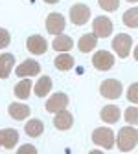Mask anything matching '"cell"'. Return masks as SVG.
I'll list each match as a JSON object with an SVG mask.
<instances>
[{
	"instance_id": "obj_1",
	"label": "cell",
	"mask_w": 138,
	"mask_h": 154,
	"mask_svg": "<svg viewBox=\"0 0 138 154\" xmlns=\"http://www.w3.org/2000/svg\"><path fill=\"white\" fill-rule=\"evenodd\" d=\"M138 143V132L133 127H124L120 132H118L116 138V145L122 152H131Z\"/></svg>"
},
{
	"instance_id": "obj_2",
	"label": "cell",
	"mask_w": 138,
	"mask_h": 154,
	"mask_svg": "<svg viewBox=\"0 0 138 154\" xmlns=\"http://www.w3.org/2000/svg\"><path fill=\"white\" fill-rule=\"evenodd\" d=\"M131 46H133V38L127 33L116 35L114 41H112V50L118 53V57H122V59H125V57L131 53Z\"/></svg>"
},
{
	"instance_id": "obj_3",
	"label": "cell",
	"mask_w": 138,
	"mask_h": 154,
	"mask_svg": "<svg viewBox=\"0 0 138 154\" xmlns=\"http://www.w3.org/2000/svg\"><path fill=\"white\" fill-rule=\"evenodd\" d=\"M92 141H94L96 145L103 147V149H111V147L114 145V134H112L111 128L100 127V128H96V130L92 132Z\"/></svg>"
},
{
	"instance_id": "obj_4",
	"label": "cell",
	"mask_w": 138,
	"mask_h": 154,
	"mask_svg": "<svg viewBox=\"0 0 138 154\" xmlns=\"http://www.w3.org/2000/svg\"><path fill=\"white\" fill-rule=\"evenodd\" d=\"M100 94L107 99H118L122 95V83L116 79H105L100 85Z\"/></svg>"
},
{
	"instance_id": "obj_5",
	"label": "cell",
	"mask_w": 138,
	"mask_h": 154,
	"mask_svg": "<svg viewBox=\"0 0 138 154\" xmlns=\"http://www.w3.org/2000/svg\"><path fill=\"white\" fill-rule=\"evenodd\" d=\"M92 35L96 38H107L112 33V22L109 20L107 17H98L94 18V24H92Z\"/></svg>"
},
{
	"instance_id": "obj_6",
	"label": "cell",
	"mask_w": 138,
	"mask_h": 154,
	"mask_svg": "<svg viewBox=\"0 0 138 154\" xmlns=\"http://www.w3.org/2000/svg\"><path fill=\"white\" fill-rule=\"evenodd\" d=\"M92 64H94V68L101 70V72L111 70V68L114 66V57H112L107 50H100V51L94 53V57H92Z\"/></svg>"
},
{
	"instance_id": "obj_7",
	"label": "cell",
	"mask_w": 138,
	"mask_h": 154,
	"mask_svg": "<svg viewBox=\"0 0 138 154\" xmlns=\"http://www.w3.org/2000/svg\"><path fill=\"white\" fill-rule=\"evenodd\" d=\"M88 18H90V9H88V6H85V4H75V6H72V9H70V20H72L74 24L83 26Z\"/></svg>"
},
{
	"instance_id": "obj_8",
	"label": "cell",
	"mask_w": 138,
	"mask_h": 154,
	"mask_svg": "<svg viewBox=\"0 0 138 154\" xmlns=\"http://www.w3.org/2000/svg\"><path fill=\"white\" fill-rule=\"evenodd\" d=\"M66 22H65V17L59 15V13H50L48 18H46V29L48 33L52 35H61L63 29H65Z\"/></svg>"
},
{
	"instance_id": "obj_9",
	"label": "cell",
	"mask_w": 138,
	"mask_h": 154,
	"mask_svg": "<svg viewBox=\"0 0 138 154\" xmlns=\"http://www.w3.org/2000/svg\"><path fill=\"white\" fill-rule=\"evenodd\" d=\"M46 110L48 112H59V110H65L66 106H68V95L66 94H63V92H57V94H53L52 97L46 101Z\"/></svg>"
},
{
	"instance_id": "obj_10",
	"label": "cell",
	"mask_w": 138,
	"mask_h": 154,
	"mask_svg": "<svg viewBox=\"0 0 138 154\" xmlns=\"http://www.w3.org/2000/svg\"><path fill=\"white\" fill-rule=\"evenodd\" d=\"M26 46H28V51L33 53V55H43V53L48 50L46 38L41 37V35H31V37H28Z\"/></svg>"
},
{
	"instance_id": "obj_11",
	"label": "cell",
	"mask_w": 138,
	"mask_h": 154,
	"mask_svg": "<svg viewBox=\"0 0 138 154\" xmlns=\"http://www.w3.org/2000/svg\"><path fill=\"white\" fill-rule=\"evenodd\" d=\"M72 123H74V116L70 112H66V108L55 112V118H53L55 128H59V130H68L72 127Z\"/></svg>"
},
{
	"instance_id": "obj_12",
	"label": "cell",
	"mask_w": 138,
	"mask_h": 154,
	"mask_svg": "<svg viewBox=\"0 0 138 154\" xmlns=\"http://www.w3.org/2000/svg\"><path fill=\"white\" fill-rule=\"evenodd\" d=\"M39 72H41V64H39L37 61H31V59L24 61L17 68V75L18 77H31V75H37Z\"/></svg>"
},
{
	"instance_id": "obj_13",
	"label": "cell",
	"mask_w": 138,
	"mask_h": 154,
	"mask_svg": "<svg viewBox=\"0 0 138 154\" xmlns=\"http://www.w3.org/2000/svg\"><path fill=\"white\" fill-rule=\"evenodd\" d=\"M52 48L55 50V51H70L72 48H74V41L68 37V35H55V38H53V42H52Z\"/></svg>"
},
{
	"instance_id": "obj_14",
	"label": "cell",
	"mask_w": 138,
	"mask_h": 154,
	"mask_svg": "<svg viewBox=\"0 0 138 154\" xmlns=\"http://www.w3.org/2000/svg\"><path fill=\"white\" fill-rule=\"evenodd\" d=\"M100 118H101L105 123L112 125V123H116L118 119H120V108H118L116 105H107V106H103V108H101Z\"/></svg>"
},
{
	"instance_id": "obj_15",
	"label": "cell",
	"mask_w": 138,
	"mask_h": 154,
	"mask_svg": "<svg viewBox=\"0 0 138 154\" xmlns=\"http://www.w3.org/2000/svg\"><path fill=\"white\" fill-rule=\"evenodd\" d=\"M15 66V57L11 53H2L0 55V77L2 79H8L11 70Z\"/></svg>"
},
{
	"instance_id": "obj_16",
	"label": "cell",
	"mask_w": 138,
	"mask_h": 154,
	"mask_svg": "<svg viewBox=\"0 0 138 154\" xmlns=\"http://www.w3.org/2000/svg\"><path fill=\"white\" fill-rule=\"evenodd\" d=\"M8 110H9V116H11L13 119H17V121L26 119L28 116H30V106L24 105V103H11Z\"/></svg>"
},
{
	"instance_id": "obj_17",
	"label": "cell",
	"mask_w": 138,
	"mask_h": 154,
	"mask_svg": "<svg viewBox=\"0 0 138 154\" xmlns=\"http://www.w3.org/2000/svg\"><path fill=\"white\" fill-rule=\"evenodd\" d=\"M53 63H55V68H57V70H61V72H68V70H72V68H74V57L63 51V53H59L55 59H53Z\"/></svg>"
},
{
	"instance_id": "obj_18",
	"label": "cell",
	"mask_w": 138,
	"mask_h": 154,
	"mask_svg": "<svg viewBox=\"0 0 138 154\" xmlns=\"http://www.w3.org/2000/svg\"><path fill=\"white\" fill-rule=\"evenodd\" d=\"M17 141H18V132H17L15 128H6V130H2V147H4L6 150L13 149V147L17 145Z\"/></svg>"
},
{
	"instance_id": "obj_19",
	"label": "cell",
	"mask_w": 138,
	"mask_h": 154,
	"mask_svg": "<svg viewBox=\"0 0 138 154\" xmlns=\"http://www.w3.org/2000/svg\"><path fill=\"white\" fill-rule=\"evenodd\" d=\"M31 88H33V85H31V81L26 77V79H22L21 83L15 85V95H17L18 99H28L30 94H31Z\"/></svg>"
},
{
	"instance_id": "obj_20",
	"label": "cell",
	"mask_w": 138,
	"mask_h": 154,
	"mask_svg": "<svg viewBox=\"0 0 138 154\" xmlns=\"http://www.w3.org/2000/svg\"><path fill=\"white\" fill-rule=\"evenodd\" d=\"M43 130H44V125H43L41 119H31V121H28L26 127H24V132L28 134L30 138H39V136L43 134Z\"/></svg>"
},
{
	"instance_id": "obj_21",
	"label": "cell",
	"mask_w": 138,
	"mask_h": 154,
	"mask_svg": "<svg viewBox=\"0 0 138 154\" xmlns=\"http://www.w3.org/2000/svg\"><path fill=\"white\" fill-rule=\"evenodd\" d=\"M50 88H52V79L48 75H43L35 85V95L37 97H44V95L50 94Z\"/></svg>"
},
{
	"instance_id": "obj_22",
	"label": "cell",
	"mask_w": 138,
	"mask_h": 154,
	"mask_svg": "<svg viewBox=\"0 0 138 154\" xmlns=\"http://www.w3.org/2000/svg\"><path fill=\"white\" fill-rule=\"evenodd\" d=\"M96 42H98V38H96L92 33H87V35H83V37L79 38V44H77V48H79V51H83V53H88V51L94 50Z\"/></svg>"
},
{
	"instance_id": "obj_23",
	"label": "cell",
	"mask_w": 138,
	"mask_h": 154,
	"mask_svg": "<svg viewBox=\"0 0 138 154\" xmlns=\"http://www.w3.org/2000/svg\"><path fill=\"white\" fill-rule=\"evenodd\" d=\"M122 20H124L125 26H129V28H136V26H138V9H136V8L127 9V11L124 13V17H122Z\"/></svg>"
},
{
	"instance_id": "obj_24",
	"label": "cell",
	"mask_w": 138,
	"mask_h": 154,
	"mask_svg": "<svg viewBox=\"0 0 138 154\" xmlns=\"http://www.w3.org/2000/svg\"><path fill=\"white\" fill-rule=\"evenodd\" d=\"M98 2H100V8L105 11H116L120 6V0H98Z\"/></svg>"
},
{
	"instance_id": "obj_25",
	"label": "cell",
	"mask_w": 138,
	"mask_h": 154,
	"mask_svg": "<svg viewBox=\"0 0 138 154\" xmlns=\"http://www.w3.org/2000/svg\"><path fill=\"white\" fill-rule=\"evenodd\" d=\"M125 119H127L131 125L138 123V108H136V106H129V108L125 110Z\"/></svg>"
},
{
	"instance_id": "obj_26",
	"label": "cell",
	"mask_w": 138,
	"mask_h": 154,
	"mask_svg": "<svg viewBox=\"0 0 138 154\" xmlns=\"http://www.w3.org/2000/svg\"><path fill=\"white\" fill-rule=\"evenodd\" d=\"M9 41H11L9 31H8V29H4V28H0V50L6 48V46H9Z\"/></svg>"
},
{
	"instance_id": "obj_27",
	"label": "cell",
	"mask_w": 138,
	"mask_h": 154,
	"mask_svg": "<svg viewBox=\"0 0 138 154\" xmlns=\"http://www.w3.org/2000/svg\"><path fill=\"white\" fill-rule=\"evenodd\" d=\"M127 97H129V101H131V103H138V85H136V83H133V85L129 86Z\"/></svg>"
},
{
	"instance_id": "obj_28",
	"label": "cell",
	"mask_w": 138,
	"mask_h": 154,
	"mask_svg": "<svg viewBox=\"0 0 138 154\" xmlns=\"http://www.w3.org/2000/svg\"><path fill=\"white\" fill-rule=\"evenodd\" d=\"M18 154H37V149L33 147V145H24V147H21L17 150Z\"/></svg>"
},
{
	"instance_id": "obj_29",
	"label": "cell",
	"mask_w": 138,
	"mask_h": 154,
	"mask_svg": "<svg viewBox=\"0 0 138 154\" xmlns=\"http://www.w3.org/2000/svg\"><path fill=\"white\" fill-rule=\"evenodd\" d=\"M44 2H46V4H57L59 0H44Z\"/></svg>"
},
{
	"instance_id": "obj_30",
	"label": "cell",
	"mask_w": 138,
	"mask_h": 154,
	"mask_svg": "<svg viewBox=\"0 0 138 154\" xmlns=\"http://www.w3.org/2000/svg\"><path fill=\"white\" fill-rule=\"evenodd\" d=\"M0 147H2V130H0Z\"/></svg>"
},
{
	"instance_id": "obj_31",
	"label": "cell",
	"mask_w": 138,
	"mask_h": 154,
	"mask_svg": "<svg viewBox=\"0 0 138 154\" xmlns=\"http://www.w3.org/2000/svg\"><path fill=\"white\" fill-rule=\"evenodd\" d=\"M129 2H136V0H129Z\"/></svg>"
}]
</instances>
